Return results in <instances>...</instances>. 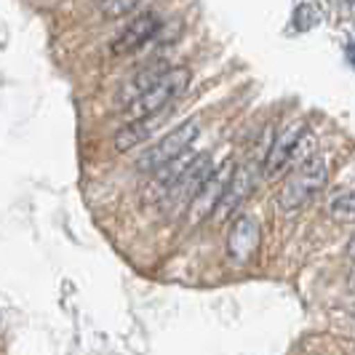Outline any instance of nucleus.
Returning a JSON list of instances; mask_svg holds the SVG:
<instances>
[{
  "label": "nucleus",
  "mask_w": 355,
  "mask_h": 355,
  "mask_svg": "<svg viewBox=\"0 0 355 355\" xmlns=\"http://www.w3.org/2000/svg\"><path fill=\"white\" fill-rule=\"evenodd\" d=\"M257 249H259V222L249 214H243L232 222L230 235H227V254L232 262L246 265L257 254Z\"/></svg>",
  "instance_id": "obj_8"
},
{
  "label": "nucleus",
  "mask_w": 355,
  "mask_h": 355,
  "mask_svg": "<svg viewBox=\"0 0 355 355\" xmlns=\"http://www.w3.org/2000/svg\"><path fill=\"white\" fill-rule=\"evenodd\" d=\"M168 72V67L166 64H150L147 70H142L125 89H121V99H123V105H128V102H134L139 94H144V91L150 89L153 83H158L160 78Z\"/></svg>",
  "instance_id": "obj_11"
},
{
  "label": "nucleus",
  "mask_w": 355,
  "mask_h": 355,
  "mask_svg": "<svg viewBox=\"0 0 355 355\" xmlns=\"http://www.w3.org/2000/svg\"><path fill=\"white\" fill-rule=\"evenodd\" d=\"M160 118H163V112L150 115V118L128 121V123L115 134V150H118V153H125V150H134L137 144L147 142V139L155 134V128L160 125Z\"/></svg>",
  "instance_id": "obj_10"
},
{
  "label": "nucleus",
  "mask_w": 355,
  "mask_h": 355,
  "mask_svg": "<svg viewBox=\"0 0 355 355\" xmlns=\"http://www.w3.org/2000/svg\"><path fill=\"white\" fill-rule=\"evenodd\" d=\"M251 190H254V171H251V166H235L225 193L219 198L216 209L211 211V219L227 222L232 214L241 209V203L251 196Z\"/></svg>",
  "instance_id": "obj_6"
},
{
  "label": "nucleus",
  "mask_w": 355,
  "mask_h": 355,
  "mask_svg": "<svg viewBox=\"0 0 355 355\" xmlns=\"http://www.w3.org/2000/svg\"><path fill=\"white\" fill-rule=\"evenodd\" d=\"M232 168H235V163H232V160H225V163H222V166H216L211 174H209V179L200 184V190H198L196 198H193V203H190L198 219L209 216V214L216 209L219 198H222L225 187H227V182H230Z\"/></svg>",
  "instance_id": "obj_9"
},
{
  "label": "nucleus",
  "mask_w": 355,
  "mask_h": 355,
  "mask_svg": "<svg viewBox=\"0 0 355 355\" xmlns=\"http://www.w3.org/2000/svg\"><path fill=\"white\" fill-rule=\"evenodd\" d=\"M326 179H329L326 160L320 155H307L297 166V171L284 182L278 193V206L284 211H300L326 187Z\"/></svg>",
  "instance_id": "obj_1"
},
{
  "label": "nucleus",
  "mask_w": 355,
  "mask_h": 355,
  "mask_svg": "<svg viewBox=\"0 0 355 355\" xmlns=\"http://www.w3.org/2000/svg\"><path fill=\"white\" fill-rule=\"evenodd\" d=\"M160 30H163V21H160V17L155 14V11H144V14H139V17L134 19V21H128L123 27V33L112 40V53L115 56H125V53H134L139 51V49H144L153 37L158 35Z\"/></svg>",
  "instance_id": "obj_5"
},
{
  "label": "nucleus",
  "mask_w": 355,
  "mask_h": 355,
  "mask_svg": "<svg viewBox=\"0 0 355 355\" xmlns=\"http://www.w3.org/2000/svg\"><path fill=\"white\" fill-rule=\"evenodd\" d=\"M198 139V121H187V123L177 125L174 131H168L160 142H155L153 147H147L139 160H137V171H144V174H155L158 168H163L166 163L177 160L179 155L190 153L193 142Z\"/></svg>",
  "instance_id": "obj_3"
},
{
  "label": "nucleus",
  "mask_w": 355,
  "mask_h": 355,
  "mask_svg": "<svg viewBox=\"0 0 355 355\" xmlns=\"http://www.w3.org/2000/svg\"><path fill=\"white\" fill-rule=\"evenodd\" d=\"M211 171H214V166H211V158H209V155H193L190 163L184 166V171L177 177V182L166 190V198L177 200V203H182V206H190L193 198H196V193L200 190V184L209 179Z\"/></svg>",
  "instance_id": "obj_7"
},
{
  "label": "nucleus",
  "mask_w": 355,
  "mask_h": 355,
  "mask_svg": "<svg viewBox=\"0 0 355 355\" xmlns=\"http://www.w3.org/2000/svg\"><path fill=\"white\" fill-rule=\"evenodd\" d=\"M190 78H193V72L187 70V67H174V70H168L158 83H153V86L144 91V94H139L134 102H128L123 112L131 121L158 115V112H163L177 96H182V91H187Z\"/></svg>",
  "instance_id": "obj_2"
},
{
  "label": "nucleus",
  "mask_w": 355,
  "mask_h": 355,
  "mask_svg": "<svg viewBox=\"0 0 355 355\" xmlns=\"http://www.w3.org/2000/svg\"><path fill=\"white\" fill-rule=\"evenodd\" d=\"M329 214L337 222H353V190H339L329 198Z\"/></svg>",
  "instance_id": "obj_12"
},
{
  "label": "nucleus",
  "mask_w": 355,
  "mask_h": 355,
  "mask_svg": "<svg viewBox=\"0 0 355 355\" xmlns=\"http://www.w3.org/2000/svg\"><path fill=\"white\" fill-rule=\"evenodd\" d=\"M304 137H307V128L302 123L286 125L284 131L275 137V142L270 144V150H267L265 163H262V177L265 179L281 177L286 168L294 163Z\"/></svg>",
  "instance_id": "obj_4"
},
{
  "label": "nucleus",
  "mask_w": 355,
  "mask_h": 355,
  "mask_svg": "<svg viewBox=\"0 0 355 355\" xmlns=\"http://www.w3.org/2000/svg\"><path fill=\"white\" fill-rule=\"evenodd\" d=\"M142 0H102L99 3V11L105 19H121L125 14H131Z\"/></svg>",
  "instance_id": "obj_13"
}]
</instances>
